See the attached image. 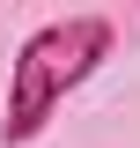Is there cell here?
<instances>
[{
  "label": "cell",
  "mask_w": 140,
  "mask_h": 148,
  "mask_svg": "<svg viewBox=\"0 0 140 148\" xmlns=\"http://www.w3.org/2000/svg\"><path fill=\"white\" fill-rule=\"evenodd\" d=\"M111 59V22L103 15H59L22 37L7 59V111H0V148H22L52 126V111Z\"/></svg>",
  "instance_id": "6da1fadb"
}]
</instances>
